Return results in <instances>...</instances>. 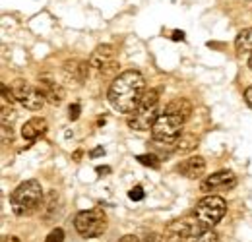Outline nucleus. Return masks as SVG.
<instances>
[{
	"label": "nucleus",
	"mask_w": 252,
	"mask_h": 242,
	"mask_svg": "<svg viewBox=\"0 0 252 242\" xmlns=\"http://www.w3.org/2000/svg\"><path fill=\"white\" fill-rule=\"evenodd\" d=\"M39 90L45 95L47 103H51V105H61L64 95H66V93H64V88H61L57 82H53V80H49V78H43V80L39 82Z\"/></svg>",
	"instance_id": "obj_12"
},
{
	"label": "nucleus",
	"mask_w": 252,
	"mask_h": 242,
	"mask_svg": "<svg viewBox=\"0 0 252 242\" xmlns=\"http://www.w3.org/2000/svg\"><path fill=\"white\" fill-rule=\"evenodd\" d=\"M12 140H14V136H12V128H8V124H2V146H4V148L10 146Z\"/></svg>",
	"instance_id": "obj_22"
},
{
	"label": "nucleus",
	"mask_w": 252,
	"mask_h": 242,
	"mask_svg": "<svg viewBox=\"0 0 252 242\" xmlns=\"http://www.w3.org/2000/svg\"><path fill=\"white\" fill-rule=\"evenodd\" d=\"M187 119L171 115V113H163L159 115L154 128H152V138L154 142H175L181 134H183V126Z\"/></svg>",
	"instance_id": "obj_7"
},
{
	"label": "nucleus",
	"mask_w": 252,
	"mask_h": 242,
	"mask_svg": "<svg viewBox=\"0 0 252 242\" xmlns=\"http://www.w3.org/2000/svg\"><path fill=\"white\" fill-rule=\"evenodd\" d=\"M119 242H140V241H138L134 235H126V237H123V239H121Z\"/></svg>",
	"instance_id": "obj_29"
},
{
	"label": "nucleus",
	"mask_w": 252,
	"mask_h": 242,
	"mask_svg": "<svg viewBox=\"0 0 252 242\" xmlns=\"http://www.w3.org/2000/svg\"><path fill=\"white\" fill-rule=\"evenodd\" d=\"M225 213H227V204H225V200H223L221 196H214V194L202 198V200L196 204V208H194V217H196V221H198L202 227H206V229L216 227L221 219H223Z\"/></svg>",
	"instance_id": "obj_4"
},
{
	"label": "nucleus",
	"mask_w": 252,
	"mask_h": 242,
	"mask_svg": "<svg viewBox=\"0 0 252 242\" xmlns=\"http://www.w3.org/2000/svg\"><path fill=\"white\" fill-rule=\"evenodd\" d=\"M183 39H185L183 31H173V41H183Z\"/></svg>",
	"instance_id": "obj_28"
},
{
	"label": "nucleus",
	"mask_w": 252,
	"mask_h": 242,
	"mask_svg": "<svg viewBox=\"0 0 252 242\" xmlns=\"http://www.w3.org/2000/svg\"><path fill=\"white\" fill-rule=\"evenodd\" d=\"M181 242H220V239L212 229H206V227L198 225L189 237H185Z\"/></svg>",
	"instance_id": "obj_15"
},
{
	"label": "nucleus",
	"mask_w": 252,
	"mask_h": 242,
	"mask_svg": "<svg viewBox=\"0 0 252 242\" xmlns=\"http://www.w3.org/2000/svg\"><path fill=\"white\" fill-rule=\"evenodd\" d=\"M237 184V179L231 171H220V173H214L210 175L206 181H202L200 188L204 192H210V194H216V192H225V190H231L233 186Z\"/></svg>",
	"instance_id": "obj_8"
},
{
	"label": "nucleus",
	"mask_w": 252,
	"mask_h": 242,
	"mask_svg": "<svg viewBox=\"0 0 252 242\" xmlns=\"http://www.w3.org/2000/svg\"><path fill=\"white\" fill-rule=\"evenodd\" d=\"M165 113H171V115H177V117H183V119H189L190 113H192V105H190L189 99H173Z\"/></svg>",
	"instance_id": "obj_16"
},
{
	"label": "nucleus",
	"mask_w": 252,
	"mask_h": 242,
	"mask_svg": "<svg viewBox=\"0 0 252 242\" xmlns=\"http://www.w3.org/2000/svg\"><path fill=\"white\" fill-rule=\"evenodd\" d=\"M198 146V138L192 134H181L175 142H171V151L173 153H189L196 150Z\"/></svg>",
	"instance_id": "obj_14"
},
{
	"label": "nucleus",
	"mask_w": 252,
	"mask_h": 242,
	"mask_svg": "<svg viewBox=\"0 0 252 242\" xmlns=\"http://www.w3.org/2000/svg\"><path fill=\"white\" fill-rule=\"evenodd\" d=\"M204 171H206V161L200 155H192V157H189L187 161H183L179 165V173L183 177H187V179H192V181L200 179L204 175Z\"/></svg>",
	"instance_id": "obj_11"
},
{
	"label": "nucleus",
	"mask_w": 252,
	"mask_h": 242,
	"mask_svg": "<svg viewBox=\"0 0 252 242\" xmlns=\"http://www.w3.org/2000/svg\"><path fill=\"white\" fill-rule=\"evenodd\" d=\"M63 213V198L59 192H51L45 196L43 204H41V219L43 221H53L57 217H61Z\"/></svg>",
	"instance_id": "obj_10"
},
{
	"label": "nucleus",
	"mask_w": 252,
	"mask_h": 242,
	"mask_svg": "<svg viewBox=\"0 0 252 242\" xmlns=\"http://www.w3.org/2000/svg\"><path fill=\"white\" fill-rule=\"evenodd\" d=\"M142 242H163V237L158 235V233H150V235L144 237V241Z\"/></svg>",
	"instance_id": "obj_25"
},
{
	"label": "nucleus",
	"mask_w": 252,
	"mask_h": 242,
	"mask_svg": "<svg viewBox=\"0 0 252 242\" xmlns=\"http://www.w3.org/2000/svg\"><path fill=\"white\" fill-rule=\"evenodd\" d=\"M128 198H130L132 202H140V200L144 198V188H142V186H134V188L128 192Z\"/></svg>",
	"instance_id": "obj_23"
},
{
	"label": "nucleus",
	"mask_w": 252,
	"mask_h": 242,
	"mask_svg": "<svg viewBox=\"0 0 252 242\" xmlns=\"http://www.w3.org/2000/svg\"><path fill=\"white\" fill-rule=\"evenodd\" d=\"M159 91L158 90H146L142 101L138 103V107L128 115V126L140 132L152 130L154 124L158 121L159 113Z\"/></svg>",
	"instance_id": "obj_3"
},
{
	"label": "nucleus",
	"mask_w": 252,
	"mask_h": 242,
	"mask_svg": "<svg viewBox=\"0 0 252 242\" xmlns=\"http://www.w3.org/2000/svg\"><path fill=\"white\" fill-rule=\"evenodd\" d=\"M144 93H146L144 76L138 70H126L113 80L109 93H107V99L117 113L130 115L142 101Z\"/></svg>",
	"instance_id": "obj_1"
},
{
	"label": "nucleus",
	"mask_w": 252,
	"mask_h": 242,
	"mask_svg": "<svg viewBox=\"0 0 252 242\" xmlns=\"http://www.w3.org/2000/svg\"><path fill=\"white\" fill-rule=\"evenodd\" d=\"M45 103H47V99H45V95L41 93L39 88H33L30 91V95L22 101V105L28 109V111H41L43 107H45Z\"/></svg>",
	"instance_id": "obj_17"
},
{
	"label": "nucleus",
	"mask_w": 252,
	"mask_h": 242,
	"mask_svg": "<svg viewBox=\"0 0 252 242\" xmlns=\"http://www.w3.org/2000/svg\"><path fill=\"white\" fill-rule=\"evenodd\" d=\"M74 225H76V231L84 239H95V237L105 233L107 215L103 210H86V212H80L76 215Z\"/></svg>",
	"instance_id": "obj_5"
},
{
	"label": "nucleus",
	"mask_w": 252,
	"mask_h": 242,
	"mask_svg": "<svg viewBox=\"0 0 252 242\" xmlns=\"http://www.w3.org/2000/svg\"><path fill=\"white\" fill-rule=\"evenodd\" d=\"M138 163H142L144 167H152V169H158L161 159L158 157V153H146V155H138L136 157Z\"/></svg>",
	"instance_id": "obj_20"
},
{
	"label": "nucleus",
	"mask_w": 252,
	"mask_h": 242,
	"mask_svg": "<svg viewBox=\"0 0 252 242\" xmlns=\"http://www.w3.org/2000/svg\"><path fill=\"white\" fill-rule=\"evenodd\" d=\"M249 68H251V72H252V55L249 57Z\"/></svg>",
	"instance_id": "obj_31"
},
{
	"label": "nucleus",
	"mask_w": 252,
	"mask_h": 242,
	"mask_svg": "<svg viewBox=\"0 0 252 242\" xmlns=\"http://www.w3.org/2000/svg\"><path fill=\"white\" fill-rule=\"evenodd\" d=\"M47 132V122L45 119H32L30 122H26L22 126V138L28 140V142H33L37 140L39 136H43Z\"/></svg>",
	"instance_id": "obj_13"
},
{
	"label": "nucleus",
	"mask_w": 252,
	"mask_h": 242,
	"mask_svg": "<svg viewBox=\"0 0 252 242\" xmlns=\"http://www.w3.org/2000/svg\"><path fill=\"white\" fill-rule=\"evenodd\" d=\"M245 99H247L249 107H252V86L251 88H247V91H245Z\"/></svg>",
	"instance_id": "obj_26"
},
{
	"label": "nucleus",
	"mask_w": 252,
	"mask_h": 242,
	"mask_svg": "<svg viewBox=\"0 0 252 242\" xmlns=\"http://www.w3.org/2000/svg\"><path fill=\"white\" fill-rule=\"evenodd\" d=\"M43 200L45 196L41 184L37 181H26L10 194V208L14 215L24 217V215H32L43 204Z\"/></svg>",
	"instance_id": "obj_2"
},
{
	"label": "nucleus",
	"mask_w": 252,
	"mask_h": 242,
	"mask_svg": "<svg viewBox=\"0 0 252 242\" xmlns=\"http://www.w3.org/2000/svg\"><path fill=\"white\" fill-rule=\"evenodd\" d=\"M90 66L101 78L115 76L119 72V57L117 49L113 45H99L94 53L90 55Z\"/></svg>",
	"instance_id": "obj_6"
},
{
	"label": "nucleus",
	"mask_w": 252,
	"mask_h": 242,
	"mask_svg": "<svg viewBox=\"0 0 252 242\" xmlns=\"http://www.w3.org/2000/svg\"><path fill=\"white\" fill-rule=\"evenodd\" d=\"M80 113H82V107H80V103H72V105H70V109H68L70 121H78V119H80Z\"/></svg>",
	"instance_id": "obj_24"
},
{
	"label": "nucleus",
	"mask_w": 252,
	"mask_h": 242,
	"mask_svg": "<svg viewBox=\"0 0 252 242\" xmlns=\"http://www.w3.org/2000/svg\"><path fill=\"white\" fill-rule=\"evenodd\" d=\"M235 47H237L239 55H249V53L252 55V28L251 30H243L237 35Z\"/></svg>",
	"instance_id": "obj_18"
},
{
	"label": "nucleus",
	"mask_w": 252,
	"mask_h": 242,
	"mask_svg": "<svg viewBox=\"0 0 252 242\" xmlns=\"http://www.w3.org/2000/svg\"><path fill=\"white\" fill-rule=\"evenodd\" d=\"M32 90H33V86H30L26 80H16V82L10 86V93H12V95H14V99H16V101H20V103L30 95V91Z\"/></svg>",
	"instance_id": "obj_19"
},
{
	"label": "nucleus",
	"mask_w": 252,
	"mask_h": 242,
	"mask_svg": "<svg viewBox=\"0 0 252 242\" xmlns=\"http://www.w3.org/2000/svg\"><path fill=\"white\" fill-rule=\"evenodd\" d=\"M2 242H20V239L18 237H4Z\"/></svg>",
	"instance_id": "obj_30"
},
{
	"label": "nucleus",
	"mask_w": 252,
	"mask_h": 242,
	"mask_svg": "<svg viewBox=\"0 0 252 242\" xmlns=\"http://www.w3.org/2000/svg\"><path fill=\"white\" fill-rule=\"evenodd\" d=\"M101 155H105V150H103V148H95L94 151L90 153V157H94V159L95 157H101Z\"/></svg>",
	"instance_id": "obj_27"
},
{
	"label": "nucleus",
	"mask_w": 252,
	"mask_h": 242,
	"mask_svg": "<svg viewBox=\"0 0 252 242\" xmlns=\"http://www.w3.org/2000/svg\"><path fill=\"white\" fill-rule=\"evenodd\" d=\"M45 242H64V231L63 229H53L49 233V237L45 239Z\"/></svg>",
	"instance_id": "obj_21"
},
{
	"label": "nucleus",
	"mask_w": 252,
	"mask_h": 242,
	"mask_svg": "<svg viewBox=\"0 0 252 242\" xmlns=\"http://www.w3.org/2000/svg\"><path fill=\"white\" fill-rule=\"evenodd\" d=\"M63 70H64V76H66L68 82L82 86V84H86L92 66H90V62L88 60H66L64 62Z\"/></svg>",
	"instance_id": "obj_9"
}]
</instances>
